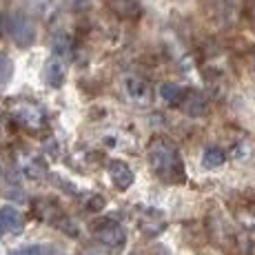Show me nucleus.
<instances>
[{
	"label": "nucleus",
	"instance_id": "f257e3e1",
	"mask_svg": "<svg viewBox=\"0 0 255 255\" xmlns=\"http://www.w3.org/2000/svg\"><path fill=\"white\" fill-rule=\"evenodd\" d=\"M149 162L153 171L166 182H182L184 180V164L178 149L164 138H155L149 144Z\"/></svg>",
	"mask_w": 255,
	"mask_h": 255
},
{
	"label": "nucleus",
	"instance_id": "f03ea898",
	"mask_svg": "<svg viewBox=\"0 0 255 255\" xmlns=\"http://www.w3.org/2000/svg\"><path fill=\"white\" fill-rule=\"evenodd\" d=\"M7 31L18 47H29L36 38V27L24 13H11L7 20Z\"/></svg>",
	"mask_w": 255,
	"mask_h": 255
},
{
	"label": "nucleus",
	"instance_id": "7ed1b4c3",
	"mask_svg": "<svg viewBox=\"0 0 255 255\" xmlns=\"http://www.w3.org/2000/svg\"><path fill=\"white\" fill-rule=\"evenodd\" d=\"M91 233L98 242L107 244V247H120L125 242V231L118 224H111V222H96L91 227Z\"/></svg>",
	"mask_w": 255,
	"mask_h": 255
},
{
	"label": "nucleus",
	"instance_id": "20e7f679",
	"mask_svg": "<svg viewBox=\"0 0 255 255\" xmlns=\"http://www.w3.org/2000/svg\"><path fill=\"white\" fill-rule=\"evenodd\" d=\"M102 2H105V7L114 16L122 18V20H135L142 13V7L138 0H102Z\"/></svg>",
	"mask_w": 255,
	"mask_h": 255
},
{
	"label": "nucleus",
	"instance_id": "39448f33",
	"mask_svg": "<svg viewBox=\"0 0 255 255\" xmlns=\"http://www.w3.org/2000/svg\"><path fill=\"white\" fill-rule=\"evenodd\" d=\"M109 175L118 189H129V186L133 184V171L129 169L127 162H122V160H114V162L109 164Z\"/></svg>",
	"mask_w": 255,
	"mask_h": 255
},
{
	"label": "nucleus",
	"instance_id": "423d86ee",
	"mask_svg": "<svg viewBox=\"0 0 255 255\" xmlns=\"http://www.w3.org/2000/svg\"><path fill=\"white\" fill-rule=\"evenodd\" d=\"M45 76H47V82H49L51 87H60L62 82H65V76H67V60H62V58L53 56L51 60L47 62Z\"/></svg>",
	"mask_w": 255,
	"mask_h": 255
},
{
	"label": "nucleus",
	"instance_id": "0eeeda50",
	"mask_svg": "<svg viewBox=\"0 0 255 255\" xmlns=\"http://www.w3.org/2000/svg\"><path fill=\"white\" fill-rule=\"evenodd\" d=\"M0 218H2L4 222V229L11 233H20L24 229V220L20 215V211L13 209V207H2L0 209Z\"/></svg>",
	"mask_w": 255,
	"mask_h": 255
},
{
	"label": "nucleus",
	"instance_id": "6e6552de",
	"mask_svg": "<svg viewBox=\"0 0 255 255\" xmlns=\"http://www.w3.org/2000/svg\"><path fill=\"white\" fill-rule=\"evenodd\" d=\"M180 105H182V109L189 116H200V114H204V109H207V100H204L200 93H195V91L184 93L182 100H180Z\"/></svg>",
	"mask_w": 255,
	"mask_h": 255
},
{
	"label": "nucleus",
	"instance_id": "1a4fd4ad",
	"mask_svg": "<svg viewBox=\"0 0 255 255\" xmlns=\"http://www.w3.org/2000/svg\"><path fill=\"white\" fill-rule=\"evenodd\" d=\"M224 151L220 149V146H207L204 149V155H202V164L207 166V169H213V166H220L224 164Z\"/></svg>",
	"mask_w": 255,
	"mask_h": 255
},
{
	"label": "nucleus",
	"instance_id": "9d476101",
	"mask_svg": "<svg viewBox=\"0 0 255 255\" xmlns=\"http://www.w3.org/2000/svg\"><path fill=\"white\" fill-rule=\"evenodd\" d=\"M127 91H129L131 98H135V100H140V98H146V93H149V89H146V82H142L140 78H127Z\"/></svg>",
	"mask_w": 255,
	"mask_h": 255
},
{
	"label": "nucleus",
	"instance_id": "9b49d317",
	"mask_svg": "<svg viewBox=\"0 0 255 255\" xmlns=\"http://www.w3.org/2000/svg\"><path fill=\"white\" fill-rule=\"evenodd\" d=\"M160 96H162L164 100H169V102H175V105H180V100H182L184 91L180 89L178 85H173V82H164V85L160 87Z\"/></svg>",
	"mask_w": 255,
	"mask_h": 255
},
{
	"label": "nucleus",
	"instance_id": "f8f14e48",
	"mask_svg": "<svg viewBox=\"0 0 255 255\" xmlns=\"http://www.w3.org/2000/svg\"><path fill=\"white\" fill-rule=\"evenodd\" d=\"M53 56L62 58V60H69L71 56V40L67 36H58L53 40Z\"/></svg>",
	"mask_w": 255,
	"mask_h": 255
},
{
	"label": "nucleus",
	"instance_id": "ddd939ff",
	"mask_svg": "<svg viewBox=\"0 0 255 255\" xmlns=\"http://www.w3.org/2000/svg\"><path fill=\"white\" fill-rule=\"evenodd\" d=\"M13 76V65L4 53H0V87H4Z\"/></svg>",
	"mask_w": 255,
	"mask_h": 255
},
{
	"label": "nucleus",
	"instance_id": "4468645a",
	"mask_svg": "<svg viewBox=\"0 0 255 255\" xmlns=\"http://www.w3.org/2000/svg\"><path fill=\"white\" fill-rule=\"evenodd\" d=\"M11 255H47V251L40 247H27V249H18Z\"/></svg>",
	"mask_w": 255,
	"mask_h": 255
},
{
	"label": "nucleus",
	"instance_id": "2eb2a0df",
	"mask_svg": "<svg viewBox=\"0 0 255 255\" xmlns=\"http://www.w3.org/2000/svg\"><path fill=\"white\" fill-rule=\"evenodd\" d=\"M4 231H7V229H4V222H2V218H0V235H2Z\"/></svg>",
	"mask_w": 255,
	"mask_h": 255
}]
</instances>
